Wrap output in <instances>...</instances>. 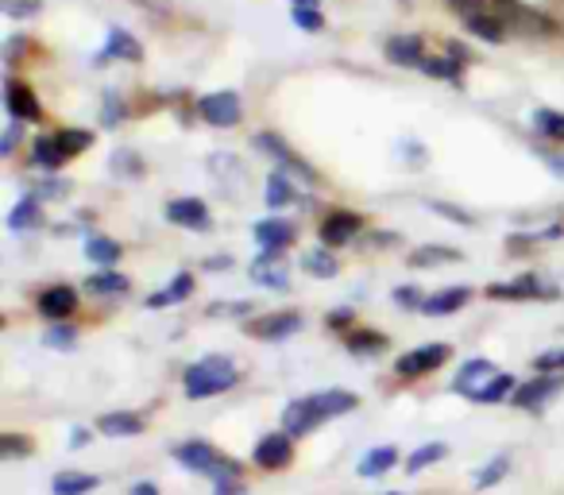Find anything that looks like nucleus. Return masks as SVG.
<instances>
[{"label":"nucleus","mask_w":564,"mask_h":495,"mask_svg":"<svg viewBox=\"0 0 564 495\" xmlns=\"http://www.w3.org/2000/svg\"><path fill=\"white\" fill-rule=\"evenodd\" d=\"M433 209H441V213H448V220H460V225H471V217L464 209H453V205H445V202H437Z\"/></svg>","instance_id":"44"},{"label":"nucleus","mask_w":564,"mask_h":495,"mask_svg":"<svg viewBox=\"0 0 564 495\" xmlns=\"http://www.w3.org/2000/svg\"><path fill=\"white\" fill-rule=\"evenodd\" d=\"M0 9H4V17H12V20H28V17H35L43 4L40 0H4Z\"/></svg>","instance_id":"35"},{"label":"nucleus","mask_w":564,"mask_h":495,"mask_svg":"<svg viewBox=\"0 0 564 495\" xmlns=\"http://www.w3.org/2000/svg\"><path fill=\"white\" fill-rule=\"evenodd\" d=\"M460 260V252L456 248H422V252L410 256V263L414 268H430V263H456Z\"/></svg>","instance_id":"27"},{"label":"nucleus","mask_w":564,"mask_h":495,"mask_svg":"<svg viewBox=\"0 0 564 495\" xmlns=\"http://www.w3.org/2000/svg\"><path fill=\"white\" fill-rule=\"evenodd\" d=\"M502 372L495 368V364H487V361H471V364H464V372L456 376V391L460 395H468V399H479V395L487 391V387L499 379Z\"/></svg>","instance_id":"5"},{"label":"nucleus","mask_w":564,"mask_h":495,"mask_svg":"<svg viewBox=\"0 0 564 495\" xmlns=\"http://www.w3.org/2000/svg\"><path fill=\"white\" fill-rule=\"evenodd\" d=\"M86 256L94 263H117L120 260V244L109 240V236H94V240L86 244Z\"/></svg>","instance_id":"25"},{"label":"nucleus","mask_w":564,"mask_h":495,"mask_svg":"<svg viewBox=\"0 0 564 495\" xmlns=\"http://www.w3.org/2000/svg\"><path fill=\"white\" fill-rule=\"evenodd\" d=\"M538 368H541V372L564 368V353H545V356H538Z\"/></svg>","instance_id":"43"},{"label":"nucleus","mask_w":564,"mask_h":495,"mask_svg":"<svg viewBox=\"0 0 564 495\" xmlns=\"http://www.w3.org/2000/svg\"><path fill=\"white\" fill-rule=\"evenodd\" d=\"M399 461V453H394L391 445H383V449H371V453H364L360 456V476H383L387 469H391V464Z\"/></svg>","instance_id":"18"},{"label":"nucleus","mask_w":564,"mask_h":495,"mask_svg":"<svg viewBox=\"0 0 564 495\" xmlns=\"http://www.w3.org/2000/svg\"><path fill=\"white\" fill-rule=\"evenodd\" d=\"M197 112H202L205 125L232 128V125H240V97H236L232 89H220V94L202 97V105H197Z\"/></svg>","instance_id":"3"},{"label":"nucleus","mask_w":564,"mask_h":495,"mask_svg":"<svg viewBox=\"0 0 564 495\" xmlns=\"http://www.w3.org/2000/svg\"><path fill=\"white\" fill-rule=\"evenodd\" d=\"M422 71L433 74V78H448V82H453L456 74H460V63H456V58H425Z\"/></svg>","instance_id":"33"},{"label":"nucleus","mask_w":564,"mask_h":495,"mask_svg":"<svg viewBox=\"0 0 564 495\" xmlns=\"http://www.w3.org/2000/svg\"><path fill=\"white\" fill-rule=\"evenodd\" d=\"M189 291H194V279H189V276H178V279H174V283H171V291H163V294H151V302H148V306L155 310V306H166V302H178V299H186Z\"/></svg>","instance_id":"29"},{"label":"nucleus","mask_w":564,"mask_h":495,"mask_svg":"<svg viewBox=\"0 0 564 495\" xmlns=\"http://www.w3.org/2000/svg\"><path fill=\"white\" fill-rule=\"evenodd\" d=\"M58 143H63L66 159H74L78 151H86V148H89V136H86V132H58Z\"/></svg>","instance_id":"38"},{"label":"nucleus","mask_w":564,"mask_h":495,"mask_svg":"<svg viewBox=\"0 0 564 495\" xmlns=\"http://www.w3.org/2000/svg\"><path fill=\"white\" fill-rule=\"evenodd\" d=\"M174 456H178L182 469L205 472V476H213V480H232L236 476L232 464H228L213 445H205V441H186V445L174 449Z\"/></svg>","instance_id":"2"},{"label":"nucleus","mask_w":564,"mask_h":495,"mask_svg":"<svg viewBox=\"0 0 564 495\" xmlns=\"http://www.w3.org/2000/svg\"><path fill=\"white\" fill-rule=\"evenodd\" d=\"M394 302H402V306H422L425 299H417V291H410L406 287V291H394Z\"/></svg>","instance_id":"45"},{"label":"nucleus","mask_w":564,"mask_h":495,"mask_svg":"<svg viewBox=\"0 0 564 495\" xmlns=\"http://www.w3.org/2000/svg\"><path fill=\"white\" fill-rule=\"evenodd\" d=\"M448 361V348L445 345H422V348H414V353H406V356H399V376H425V372H433V368H441V364Z\"/></svg>","instance_id":"6"},{"label":"nucleus","mask_w":564,"mask_h":495,"mask_svg":"<svg viewBox=\"0 0 564 495\" xmlns=\"http://www.w3.org/2000/svg\"><path fill=\"white\" fill-rule=\"evenodd\" d=\"M448 9L468 20V17H476V12H484V0H448Z\"/></svg>","instance_id":"42"},{"label":"nucleus","mask_w":564,"mask_h":495,"mask_svg":"<svg viewBox=\"0 0 564 495\" xmlns=\"http://www.w3.org/2000/svg\"><path fill=\"white\" fill-rule=\"evenodd\" d=\"M538 128L549 136V140H561V143H564V112L541 109V112H538Z\"/></svg>","instance_id":"32"},{"label":"nucleus","mask_w":564,"mask_h":495,"mask_svg":"<svg viewBox=\"0 0 564 495\" xmlns=\"http://www.w3.org/2000/svg\"><path fill=\"white\" fill-rule=\"evenodd\" d=\"M325 410H322V399L317 395H310V399H299L286 407V415H282V430L286 433H310L314 426L325 422Z\"/></svg>","instance_id":"4"},{"label":"nucleus","mask_w":564,"mask_h":495,"mask_svg":"<svg viewBox=\"0 0 564 495\" xmlns=\"http://www.w3.org/2000/svg\"><path fill=\"white\" fill-rule=\"evenodd\" d=\"M97 430L109 433V438H135V433H143V418L128 415V410H117V415H105L101 422H97Z\"/></svg>","instance_id":"16"},{"label":"nucleus","mask_w":564,"mask_h":495,"mask_svg":"<svg viewBox=\"0 0 564 495\" xmlns=\"http://www.w3.org/2000/svg\"><path fill=\"white\" fill-rule=\"evenodd\" d=\"M105 55H117V58H128V63H140L143 58V47L132 40L128 32H120V28H112L109 32V51Z\"/></svg>","instance_id":"22"},{"label":"nucleus","mask_w":564,"mask_h":495,"mask_svg":"<svg viewBox=\"0 0 564 495\" xmlns=\"http://www.w3.org/2000/svg\"><path fill=\"white\" fill-rule=\"evenodd\" d=\"M97 484H101V480L86 476V472H63V476H55V495H86V492H94Z\"/></svg>","instance_id":"20"},{"label":"nucleus","mask_w":564,"mask_h":495,"mask_svg":"<svg viewBox=\"0 0 564 495\" xmlns=\"http://www.w3.org/2000/svg\"><path fill=\"white\" fill-rule=\"evenodd\" d=\"M352 322V314H348V310H340V314H329V325H348Z\"/></svg>","instance_id":"48"},{"label":"nucleus","mask_w":564,"mask_h":495,"mask_svg":"<svg viewBox=\"0 0 564 495\" xmlns=\"http://www.w3.org/2000/svg\"><path fill=\"white\" fill-rule=\"evenodd\" d=\"M294 456V445H291V433H267L263 441L256 445V464L259 469H282V464Z\"/></svg>","instance_id":"7"},{"label":"nucleus","mask_w":564,"mask_h":495,"mask_svg":"<svg viewBox=\"0 0 564 495\" xmlns=\"http://www.w3.org/2000/svg\"><path fill=\"white\" fill-rule=\"evenodd\" d=\"M510 387H514V379H510V376H507V372H502V376H499V379H495V384H491V387H487V391H484V395H479V399H476V402H499V399H502V395H510Z\"/></svg>","instance_id":"39"},{"label":"nucleus","mask_w":564,"mask_h":495,"mask_svg":"<svg viewBox=\"0 0 564 495\" xmlns=\"http://www.w3.org/2000/svg\"><path fill=\"white\" fill-rule=\"evenodd\" d=\"M441 456H445V445H441V441H430V445H422V449H414V453H410L406 469L422 472V469H430V464H437Z\"/></svg>","instance_id":"26"},{"label":"nucleus","mask_w":564,"mask_h":495,"mask_svg":"<svg viewBox=\"0 0 564 495\" xmlns=\"http://www.w3.org/2000/svg\"><path fill=\"white\" fill-rule=\"evenodd\" d=\"M464 302H468V291H464V287H453V291H437V294H430V299L422 302V314L445 318V314H456V310H464Z\"/></svg>","instance_id":"15"},{"label":"nucleus","mask_w":564,"mask_h":495,"mask_svg":"<svg viewBox=\"0 0 564 495\" xmlns=\"http://www.w3.org/2000/svg\"><path fill=\"white\" fill-rule=\"evenodd\" d=\"M236 384V364L225 361V356H209V361L194 364L186 372V395L189 399H209V395H220Z\"/></svg>","instance_id":"1"},{"label":"nucleus","mask_w":564,"mask_h":495,"mask_svg":"<svg viewBox=\"0 0 564 495\" xmlns=\"http://www.w3.org/2000/svg\"><path fill=\"white\" fill-rule=\"evenodd\" d=\"M502 476H507V461H502V456H499V461H491V469H484V472H479V480H476V484H479V487H491L495 480H502Z\"/></svg>","instance_id":"41"},{"label":"nucleus","mask_w":564,"mask_h":495,"mask_svg":"<svg viewBox=\"0 0 564 495\" xmlns=\"http://www.w3.org/2000/svg\"><path fill=\"white\" fill-rule=\"evenodd\" d=\"M348 348H352V353H383L387 341L379 337V333H356V337L348 341Z\"/></svg>","instance_id":"36"},{"label":"nucleus","mask_w":564,"mask_h":495,"mask_svg":"<svg viewBox=\"0 0 564 495\" xmlns=\"http://www.w3.org/2000/svg\"><path fill=\"white\" fill-rule=\"evenodd\" d=\"M166 217L174 220V225H186V228H209V209H205V202H197V197H178V202L166 205Z\"/></svg>","instance_id":"10"},{"label":"nucleus","mask_w":564,"mask_h":495,"mask_svg":"<svg viewBox=\"0 0 564 495\" xmlns=\"http://www.w3.org/2000/svg\"><path fill=\"white\" fill-rule=\"evenodd\" d=\"M17 140H20V128L12 125V128H9V136H4V143H0V155H12V148H17Z\"/></svg>","instance_id":"46"},{"label":"nucleus","mask_w":564,"mask_h":495,"mask_svg":"<svg viewBox=\"0 0 564 495\" xmlns=\"http://www.w3.org/2000/svg\"><path fill=\"white\" fill-rule=\"evenodd\" d=\"M294 24H299L302 32H322L325 20H322V12H317V4H294Z\"/></svg>","instance_id":"30"},{"label":"nucleus","mask_w":564,"mask_h":495,"mask_svg":"<svg viewBox=\"0 0 564 495\" xmlns=\"http://www.w3.org/2000/svg\"><path fill=\"white\" fill-rule=\"evenodd\" d=\"M356 233H360V217H356V213H333V217L322 225L325 248H345Z\"/></svg>","instance_id":"11"},{"label":"nucleus","mask_w":564,"mask_h":495,"mask_svg":"<svg viewBox=\"0 0 564 495\" xmlns=\"http://www.w3.org/2000/svg\"><path fill=\"white\" fill-rule=\"evenodd\" d=\"M89 291H94V294H124L128 279L117 276V271H101V276L89 279Z\"/></svg>","instance_id":"28"},{"label":"nucleus","mask_w":564,"mask_h":495,"mask_svg":"<svg viewBox=\"0 0 564 495\" xmlns=\"http://www.w3.org/2000/svg\"><path fill=\"white\" fill-rule=\"evenodd\" d=\"M132 495H159V487L155 484H135Z\"/></svg>","instance_id":"49"},{"label":"nucleus","mask_w":564,"mask_h":495,"mask_svg":"<svg viewBox=\"0 0 564 495\" xmlns=\"http://www.w3.org/2000/svg\"><path fill=\"white\" fill-rule=\"evenodd\" d=\"M256 240L263 244V256H282V248L294 240V228L286 220H263L256 225Z\"/></svg>","instance_id":"12"},{"label":"nucleus","mask_w":564,"mask_h":495,"mask_svg":"<svg viewBox=\"0 0 564 495\" xmlns=\"http://www.w3.org/2000/svg\"><path fill=\"white\" fill-rule=\"evenodd\" d=\"M251 276L263 287H286V268L279 263V256H263V260L251 263Z\"/></svg>","instance_id":"21"},{"label":"nucleus","mask_w":564,"mask_h":495,"mask_svg":"<svg viewBox=\"0 0 564 495\" xmlns=\"http://www.w3.org/2000/svg\"><path fill=\"white\" fill-rule=\"evenodd\" d=\"M74 341H78V333H74L70 325H55V330L47 333L51 348H74Z\"/></svg>","instance_id":"40"},{"label":"nucleus","mask_w":564,"mask_h":495,"mask_svg":"<svg viewBox=\"0 0 564 495\" xmlns=\"http://www.w3.org/2000/svg\"><path fill=\"white\" fill-rule=\"evenodd\" d=\"M35 220H40V205H35L32 197H28V202H20L17 209H12L9 225L12 228H28V225H35Z\"/></svg>","instance_id":"34"},{"label":"nucleus","mask_w":564,"mask_h":495,"mask_svg":"<svg viewBox=\"0 0 564 495\" xmlns=\"http://www.w3.org/2000/svg\"><path fill=\"white\" fill-rule=\"evenodd\" d=\"M299 330H302L299 314H267V318H256V322H251V337H259V341H286Z\"/></svg>","instance_id":"8"},{"label":"nucleus","mask_w":564,"mask_h":495,"mask_svg":"<svg viewBox=\"0 0 564 495\" xmlns=\"http://www.w3.org/2000/svg\"><path fill=\"white\" fill-rule=\"evenodd\" d=\"M4 105H9L12 120H35V117H40V101H35L32 89L20 86V82H9V94H4Z\"/></svg>","instance_id":"14"},{"label":"nucleus","mask_w":564,"mask_h":495,"mask_svg":"<svg viewBox=\"0 0 564 495\" xmlns=\"http://www.w3.org/2000/svg\"><path fill=\"white\" fill-rule=\"evenodd\" d=\"M306 271H310V276H317V279H333V276H337V260H333L329 252H310L306 256Z\"/></svg>","instance_id":"31"},{"label":"nucleus","mask_w":564,"mask_h":495,"mask_svg":"<svg viewBox=\"0 0 564 495\" xmlns=\"http://www.w3.org/2000/svg\"><path fill=\"white\" fill-rule=\"evenodd\" d=\"M35 163L40 166L66 163V151H63V143H58V136H40V140H35Z\"/></svg>","instance_id":"23"},{"label":"nucleus","mask_w":564,"mask_h":495,"mask_svg":"<svg viewBox=\"0 0 564 495\" xmlns=\"http://www.w3.org/2000/svg\"><path fill=\"white\" fill-rule=\"evenodd\" d=\"M74 310H78V291L74 287H47V291L40 294V314L43 318H70Z\"/></svg>","instance_id":"9"},{"label":"nucleus","mask_w":564,"mask_h":495,"mask_svg":"<svg viewBox=\"0 0 564 495\" xmlns=\"http://www.w3.org/2000/svg\"><path fill=\"white\" fill-rule=\"evenodd\" d=\"M217 495H240V487L232 480H217Z\"/></svg>","instance_id":"47"},{"label":"nucleus","mask_w":564,"mask_h":495,"mask_svg":"<svg viewBox=\"0 0 564 495\" xmlns=\"http://www.w3.org/2000/svg\"><path fill=\"white\" fill-rule=\"evenodd\" d=\"M294 202V186H291V179L282 171H274L271 179H267V205L271 209H279V205H291Z\"/></svg>","instance_id":"24"},{"label":"nucleus","mask_w":564,"mask_h":495,"mask_svg":"<svg viewBox=\"0 0 564 495\" xmlns=\"http://www.w3.org/2000/svg\"><path fill=\"white\" fill-rule=\"evenodd\" d=\"M387 58L394 66H422L425 63V51H422V40L417 35H394L387 43Z\"/></svg>","instance_id":"13"},{"label":"nucleus","mask_w":564,"mask_h":495,"mask_svg":"<svg viewBox=\"0 0 564 495\" xmlns=\"http://www.w3.org/2000/svg\"><path fill=\"white\" fill-rule=\"evenodd\" d=\"M556 387H561V379L541 376V379H533V384L518 387V391H514V402H518V407H541V402H545L549 395H556Z\"/></svg>","instance_id":"17"},{"label":"nucleus","mask_w":564,"mask_h":495,"mask_svg":"<svg viewBox=\"0 0 564 495\" xmlns=\"http://www.w3.org/2000/svg\"><path fill=\"white\" fill-rule=\"evenodd\" d=\"M32 453V445H28L24 438H17V433H4V441H0V461H12V456H24Z\"/></svg>","instance_id":"37"},{"label":"nucleus","mask_w":564,"mask_h":495,"mask_svg":"<svg viewBox=\"0 0 564 495\" xmlns=\"http://www.w3.org/2000/svg\"><path fill=\"white\" fill-rule=\"evenodd\" d=\"M89 441V433L86 430H74V449H82Z\"/></svg>","instance_id":"50"},{"label":"nucleus","mask_w":564,"mask_h":495,"mask_svg":"<svg viewBox=\"0 0 564 495\" xmlns=\"http://www.w3.org/2000/svg\"><path fill=\"white\" fill-rule=\"evenodd\" d=\"M464 24H468V32H476L479 40H487V43H499L502 35H507V24H502L499 17H487V12H476V17H468Z\"/></svg>","instance_id":"19"}]
</instances>
